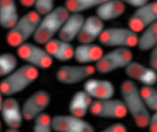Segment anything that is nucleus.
Masks as SVG:
<instances>
[{
    "instance_id": "obj_1",
    "label": "nucleus",
    "mask_w": 157,
    "mask_h": 132,
    "mask_svg": "<svg viewBox=\"0 0 157 132\" xmlns=\"http://www.w3.org/2000/svg\"><path fill=\"white\" fill-rule=\"evenodd\" d=\"M120 92L128 113L136 126L140 129L147 128L150 113L142 100L139 89L134 81H124L120 86Z\"/></svg>"
},
{
    "instance_id": "obj_2",
    "label": "nucleus",
    "mask_w": 157,
    "mask_h": 132,
    "mask_svg": "<svg viewBox=\"0 0 157 132\" xmlns=\"http://www.w3.org/2000/svg\"><path fill=\"white\" fill-rule=\"evenodd\" d=\"M64 5L55 7L49 13L42 16L33 36L36 43L44 45L55 38L70 14Z\"/></svg>"
},
{
    "instance_id": "obj_3",
    "label": "nucleus",
    "mask_w": 157,
    "mask_h": 132,
    "mask_svg": "<svg viewBox=\"0 0 157 132\" xmlns=\"http://www.w3.org/2000/svg\"><path fill=\"white\" fill-rule=\"evenodd\" d=\"M38 69L25 64L15 69L0 82L4 96L11 97L26 89L38 79Z\"/></svg>"
},
{
    "instance_id": "obj_4",
    "label": "nucleus",
    "mask_w": 157,
    "mask_h": 132,
    "mask_svg": "<svg viewBox=\"0 0 157 132\" xmlns=\"http://www.w3.org/2000/svg\"><path fill=\"white\" fill-rule=\"evenodd\" d=\"M42 16L34 10L19 18L16 23L8 30L6 36L7 44L13 48L19 47L34 35Z\"/></svg>"
},
{
    "instance_id": "obj_5",
    "label": "nucleus",
    "mask_w": 157,
    "mask_h": 132,
    "mask_svg": "<svg viewBox=\"0 0 157 132\" xmlns=\"http://www.w3.org/2000/svg\"><path fill=\"white\" fill-rule=\"evenodd\" d=\"M138 37V34L128 27H112L105 28L98 40L105 47L131 49L136 46Z\"/></svg>"
},
{
    "instance_id": "obj_6",
    "label": "nucleus",
    "mask_w": 157,
    "mask_h": 132,
    "mask_svg": "<svg viewBox=\"0 0 157 132\" xmlns=\"http://www.w3.org/2000/svg\"><path fill=\"white\" fill-rule=\"evenodd\" d=\"M134 58V55L130 48H114L95 63L96 71L101 74H107L120 69L125 68Z\"/></svg>"
},
{
    "instance_id": "obj_7",
    "label": "nucleus",
    "mask_w": 157,
    "mask_h": 132,
    "mask_svg": "<svg viewBox=\"0 0 157 132\" xmlns=\"http://www.w3.org/2000/svg\"><path fill=\"white\" fill-rule=\"evenodd\" d=\"M16 53L20 59L37 69H48L54 63L45 48L37 44L26 42L16 48Z\"/></svg>"
},
{
    "instance_id": "obj_8",
    "label": "nucleus",
    "mask_w": 157,
    "mask_h": 132,
    "mask_svg": "<svg viewBox=\"0 0 157 132\" xmlns=\"http://www.w3.org/2000/svg\"><path fill=\"white\" fill-rule=\"evenodd\" d=\"M89 111L95 117L119 120L125 118L128 111L122 100L119 99L94 100Z\"/></svg>"
},
{
    "instance_id": "obj_9",
    "label": "nucleus",
    "mask_w": 157,
    "mask_h": 132,
    "mask_svg": "<svg viewBox=\"0 0 157 132\" xmlns=\"http://www.w3.org/2000/svg\"><path fill=\"white\" fill-rule=\"evenodd\" d=\"M156 22L157 1L154 0L136 9L128 20V28L138 34Z\"/></svg>"
},
{
    "instance_id": "obj_10",
    "label": "nucleus",
    "mask_w": 157,
    "mask_h": 132,
    "mask_svg": "<svg viewBox=\"0 0 157 132\" xmlns=\"http://www.w3.org/2000/svg\"><path fill=\"white\" fill-rule=\"evenodd\" d=\"M96 72L91 65H64L56 71V79L61 84L74 85L82 82L93 76Z\"/></svg>"
},
{
    "instance_id": "obj_11",
    "label": "nucleus",
    "mask_w": 157,
    "mask_h": 132,
    "mask_svg": "<svg viewBox=\"0 0 157 132\" xmlns=\"http://www.w3.org/2000/svg\"><path fill=\"white\" fill-rule=\"evenodd\" d=\"M48 92L40 89L34 92L25 100L21 107L24 120H33L37 115L44 112L51 102Z\"/></svg>"
},
{
    "instance_id": "obj_12",
    "label": "nucleus",
    "mask_w": 157,
    "mask_h": 132,
    "mask_svg": "<svg viewBox=\"0 0 157 132\" xmlns=\"http://www.w3.org/2000/svg\"><path fill=\"white\" fill-rule=\"evenodd\" d=\"M52 130L56 132H94L93 126L72 115H58L52 118Z\"/></svg>"
},
{
    "instance_id": "obj_13",
    "label": "nucleus",
    "mask_w": 157,
    "mask_h": 132,
    "mask_svg": "<svg viewBox=\"0 0 157 132\" xmlns=\"http://www.w3.org/2000/svg\"><path fill=\"white\" fill-rule=\"evenodd\" d=\"M0 113L8 128L19 130L21 127L24 118L21 108L16 99L11 96L4 99Z\"/></svg>"
},
{
    "instance_id": "obj_14",
    "label": "nucleus",
    "mask_w": 157,
    "mask_h": 132,
    "mask_svg": "<svg viewBox=\"0 0 157 132\" xmlns=\"http://www.w3.org/2000/svg\"><path fill=\"white\" fill-rule=\"evenodd\" d=\"M83 90L94 100H103L113 98L115 88L110 81L89 78L83 86Z\"/></svg>"
},
{
    "instance_id": "obj_15",
    "label": "nucleus",
    "mask_w": 157,
    "mask_h": 132,
    "mask_svg": "<svg viewBox=\"0 0 157 132\" xmlns=\"http://www.w3.org/2000/svg\"><path fill=\"white\" fill-rule=\"evenodd\" d=\"M105 29L104 22L95 15L85 18L77 38L80 44L92 43L101 36Z\"/></svg>"
},
{
    "instance_id": "obj_16",
    "label": "nucleus",
    "mask_w": 157,
    "mask_h": 132,
    "mask_svg": "<svg viewBox=\"0 0 157 132\" xmlns=\"http://www.w3.org/2000/svg\"><path fill=\"white\" fill-rule=\"evenodd\" d=\"M124 69L129 79L138 81L143 85L155 86L157 83V71L140 62L133 60Z\"/></svg>"
},
{
    "instance_id": "obj_17",
    "label": "nucleus",
    "mask_w": 157,
    "mask_h": 132,
    "mask_svg": "<svg viewBox=\"0 0 157 132\" xmlns=\"http://www.w3.org/2000/svg\"><path fill=\"white\" fill-rule=\"evenodd\" d=\"M44 46V48L53 59L65 62L73 58L74 47L71 43L54 38Z\"/></svg>"
},
{
    "instance_id": "obj_18",
    "label": "nucleus",
    "mask_w": 157,
    "mask_h": 132,
    "mask_svg": "<svg viewBox=\"0 0 157 132\" xmlns=\"http://www.w3.org/2000/svg\"><path fill=\"white\" fill-rule=\"evenodd\" d=\"M104 54L102 47L97 44H80L74 48L73 58L81 65L96 63Z\"/></svg>"
},
{
    "instance_id": "obj_19",
    "label": "nucleus",
    "mask_w": 157,
    "mask_h": 132,
    "mask_svg": "<svg viewBox=\"0 0 157 132\" xmlns=\"http://www.w3.org/2000/svg\"><path fill=\"white\" fill-rule=\"evenodd\" d=\"M126 9L120 0H107L96 8L95 15L104 22L110 21L122 17Z\"/></svg>"
},
{
    "instance_id": "obj_20",
    "label": "nucleus",
    "mask_w": 157,
    "mask_h": 132,
    "mask_svg": "<svg viewBox=\"0 0 157 132\" xmlns=\"http://www.w3.org/2000/svg\"><path fill=\"white\" fill-rule=\"evenodd\" d=\"M85 17L81 13H71L58 33L61 40L71 43L77 39L84 22Z\"/></svg>"
},
{
    "instance_id": "obj_21",
    "label": "nucleus",
    "mask_w": 157,
    "mask_h": 132,
    "mask_svg": "<svg viewBox=\"0 0 157 132\" xmlns=\"http://www.w3.org/2000/svg\"><path fill=\"white\" fill-rule=\"evenodd\" d=\"M16 0H0V27L9 30L19 20Z\"/></svg>"
},
{
    "instance_id": "obj_22",
    "label": "nucleus",
    "mask_w": 157,
    "mask_h": 132,
    "mask_svg": "<svg viewBox=\"0 0 157 132\" xmlns=\"http://www.w3.org/2000/svg\"><path fill=\"white\" fill-rule=\"evenodd\" d=\"M93 101L92 98L84 90L78 91L73 95L68 106L70 114L82 118L87 115Z\"/></svg>"
},
{
    "instance_id": "obj_23",
    "label": "nucleus",
    "mask_w": 157,
    "mask_h": 132,
    "mask_svg": "<svg viewBox=\"0 0 157 132\" xmlns=\"http://www.w3.org/2000/svg\"><path fill=\"white\" fill-rule=\"evenodd\" d=\"M138 35L136 46L140 52L150 51L157 47V22L141 32Z\"/></svg>"
},
{
    "instance_id": "obj_24",
    "label": "nucleus",
    "mask_w": 157,
    "mask_h": 132,
    "mask_svg": "<svg viewBox=\"0 0 157 132\" xmlns=\"http://www.w3.org/2000/svg\"><path fill=\"white\" fill-rule=\"evenodd\" d=\"M107 0H65L64 6L70 13H82L97 8Z\"/></svg>"
},
{
    "instance_id": "obj_25",
    "label": "nucleus",
    "mask_w": 157,
    "mask_h": 132,
    "mask_svg": "<svg viewBox=\"0 0 157 132\" xmlns=\"http://www.w3.org/2000/svg\"><path fill=\"white\" fill-rule=\"evenodd\" d=\"M142 100L149 111L157 112V90L154 86L143 85L139 89Z\"/></svg>"
},
{
    "instance_id": "obj_26",
    "label": "nucleus",
    "mask_w": 157,
    "mask_h": 132,
    "mask_svg": "<svg viewBox=\"0 0 157 132\" xmlns=\"http://www.w3.org/2000/svg\"><path fill=\"white\" fill-rule=\"evenodd\" d=\"M18 65V59L10 52L0 54V77H6L11 73Z\"/></svg>"
},
{
    "instance_id": "obj_27",
    "label": "nucleus",
    "mask_w": 157,
    "mask_h": 132,
    "mask_svg": "<svg viewBox=\"0 0 157 132\" xmlns=\"http://www.w3.org/2000/svg\"><path fill=\"white\" fill-rule=\"evenodd\" d=\"M52 118L49 114L45 112L37 115L33 120L34 121L33 132H52Z\"/></svg>"
},
{
    "instance_id": "obj_28",
    "label": "nucleus",
    "mask_w": 157,
    "mask_h": 132,
    "mask_svg": "<svg viewBox=\"0 0 157 132\" xmlns=\"http://www.w3.org/2000/svg\"><path fill=\"white\" fill-rule=\"evenodd\" d=\"M56 0H35L34 10L41 16H44L55 9Z\"/></svg>"
},
{
    "instance_id": "obj_29",
    "label": "nucleus",
    "mask_w": 157,
    "mask_h": 132,
    "mask_svg": "<svg viewBox=\"0 0 157 132\" xmlns=\"http://www.w3.org/2000/svg\"><path fill=\"white\" fill-rule=\"evenodd\" d=\"M101 131L102 132H127L128 129L124 123L118 122L109 125Z\"/></svg>"
},
{
    "instance_id": "obj_30",
    "label": "nucleus",
    "mask_w": 157,
    "mask_h": 132,
    "mask_svg": "<svg viewBox=\"0 0 157 132\" xmlns=\"http://www.w3.org/2000/svg\"><path fill=\"white\" fill-rule=\"evenodd\" d=\"M150 67L157 71V47L150 51L149 57Z\"/></svg>"
},
{
    "instance_id": "obj_31",
    "label": "nucleus",
    "mask_w": 157,
    "mask_h": 132,
    "mask_svg": "<svg viewBox=\"0 0 157 132\" xmlns=\"http://www.w3.org/2000/svg\"><path fill=\"white\" fill-rule=\"evenodd\" d=\"M147 128L149 132H157V112H154L152 115H150Z\"/></svg>"
},
{
    "instance_id": "obj_32",
    "label": "nucleus",
    "mask_w": 157,
    "mask_h": 132,
    "mask_svg": "<svg viewBox=\"0 0 157 132\" xmlns=\"http://www.w3.org/2000/svg\"><path fill=\"white\" fill-rule=\"evenodd\" d=\"M126 5H128L132 8L136 9L140 6L146 4L149 0H120Z\"/></svg>"
},
{
    "instance_id": "obj_33",
    "label": "nucleus",
    "mask_w": 157,
    "mask_h": 132,
    "mask_svg": "<svg viewBox=\"0 0 157 132\" xmlns=\"http://www.w3.org/2000/svg\"><path fill=\"white\" fill-rule=\"evenodd\" d=\"M35 0H19L20 4L24 8L29 9L33 6Z\"/></svg>"
},
{
    "instance_id": "obj_34",
    "label": "nucleus",
    "mask_w": 157,
    "mask_h": 132,
    "mask_svg": "<svg viewBox=\"0 0 157 132\" xmlns=\"http://www.w3.org/2000/svg\"><path fill=\"white\" fill-rule=\"evenodd\" d=\"M3 95L1 89L0 88V111L1 109L2 105V103H3Z\"/></svg>"
},
{
    "instance_id": "obj_35",
    "label": "nucleus",
    "mask_w": 157,
    "mask_h": 132,
    "mask_svg": "<svg viewBox=\"0 0 157 132\" xmlns=\"http://www.w3.org/2000/svg\"><path fill=\"white\" fill-rule=\"evenodd\" d=\"M2 129V124L1 121L0 120V132L1 131Z\"/></svg>"
}]
</instances>
